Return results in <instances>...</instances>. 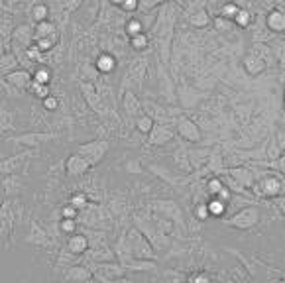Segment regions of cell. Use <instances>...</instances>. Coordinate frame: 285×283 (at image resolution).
<instances>
[{
  "instance_id": "1",
  "label": "cell",
  "mask_w": 285,
  "mask_h": 283,
  "mask_svg": "<svg viewBox=\"0 0 285 283\" xmlns=\"http://www.w3.org/2000/svg\"><path fill=\"white\" fill-rule=\"evenodd\" d=\"M108 150H110V144L107 140H90V142H85V144L77 146V154H81L92 167L99 165L107 158Z\"/></svg>"
},
{
  "instance_id": "2",
  "label": "cell",
  "mask_w": 285,
  "mask_h": 283,
  "mask_svg": "<svg viewBox=\"0 0 285 283\" xmlns=\"http://www.w3.org/2000/svg\"><path fill=\"white\" fill-rule=\"evenodd\" d=\"M92 169V165L81 156V154H71L69 158H67V161H65V173H67V177H83V175H87L89 171Z\"/></svg>"
},
{
  "instance_id": "3",
  "label": "cell",
  "mask_w": 285,
  "mask_h": 283,
  "mask_svg": "<svg viewBox=\"0 0 285 283\" xmlns=\"http://www.w3.org/2000/svg\"><path fill=\"white\" fill-rule=\"evenodd\" d=\"M122 273H124V267L116 265V264H97L92 265V277H97L101 281H116V279H122Z\"/></svg>"
},
{
  "instance_id": "4",
  "label": "cell",
  "mask_w": 285,
  "mask_h": 283,
  "mask_svg": "<svg viewBox=\"0 0 285 283\" xmlns=\"http://www.w3.org/2000/svg\"><path fill=\"white\" fill-rule=\"evenodd\" d=\"M65 248H67L69 252L77 254V256H85L87 250L90 248V240H89L87 234H83V232L77 230V232L69 234V238H67V242H65Z\"/></svg>"
},
{
  "instance_id": "5",
  "label": "cell",
  "mask_w": 285,
  "mask_h": 283,
  "mask_svg": "<svg viewBox=\"0 0 285 283\" xmlns=\"http://www.w3.org/2000/svg\"><path fill=\"white\" fill-rule=\"evenodd\" d=\"M63 279L65 281H77V283H85V281H90L92 279V269L89 265H81L79 264H73L65 269L63 273Z\"/></svg>"
},
{
  "instance_id": "6",
  "label": "cell",
  "mask_w": 285,
  "mask_h": 283,
  "mask_svg": "<svg viewBox=\"0 0 285 283\" xmlns=\"http://www.w3.org/2000/svg\"><path fill=\"white\" fill-rule=\"evenodd\" d=\"M6 83L10 87H14L16 90H24L32 83V73L26 71V69H14V71L6 73Z\"/></svg>"
},
{
  "instance_id": "7",
  "label": "cell",
  "mask_w": 285,
  "mask_h": 283,
  "mask_svg": "<svg viewBox=\"0 0 285 283\" xmlns=\"http://www.w3.org/2000/svg\"><path fill=\"white\" fill-rule=\"evenodd\" d=\"M28 242L34 244L36 248H47L52 244L50 236H47V232L37 224V222H32V228H30V236H28Z\"/></svg>"
},
{
  "instance_id": "8",
  "label": "cell",
  "mask_w": 285,
  "mask_h": 283,
  "mask_svg": "<svg viewBox=\"0 0 285 283\" xmlns=\"http://www.w3.org/2000/svg\"><path fill=\"white\" fill-rule=\"evenodd\" d=\"M53 138H55L53 134H24V136H18L14 142L26 144V146H39V144H43V142H50Z\"/></svg>"
},
{
  "instance_id": "9",
  "label": "cell",
  "mask_w": 285,
  "mask_h": 283,
  "mask_svg": "<svg viewBox=\"0 0 285 283\" xmlns=\"http://www.w3.org/2000/svg\"><path fill=\"white\" fill-rule=\"evenodd\" d=\"M177 130H179V134H181L185 140H189V142H197V140L201 138L199 128H197L191 120H181L179 126H177Z\"/></svg>"
},
{
  "instance_id": "10",
  "label": "cell",
  "mask_w": 285,
  "mask_h": 283,
  "mask_svg": "<svg viewBox=\"0 0 285 283\" xmlns=\"http://www.w3.org/2000/svg\"><path fill=\"white\" fill-rule=\"evenodd\" d=\"M30 156V152H26V154H20V156H12V158H8L6 161H2L0 163V169H2V173H8V175H16L18 173V167H20V163L26 159Z\"/></svg>"
},
{
  "instance_id": "11",
  "label": "cell",
  "mask_w": 285,
  "mask_h": 283,
  "mask_svg": "<svg viewBox=\"0 0 285 283\" xmlns=\"http://www.w3.org/2000/svg\"><path fill=\"white\" fill-rule=\"evenodd\" d=\"M152 136H150V144H165V142L171 138V132H167L163 126H156L154 124V128H152V132H150Z\"/></svg>"
},
{
  "instance_id": "12",
  "label": "cell",
  "mask_w": 285,
  "mask_h": 283,
  "mask_svg": "<svg viewBox=\"0 0 285 283\" xmlns=\"http://www.w3.org/2000/svg\"><path fill=\"white\" fill-rule=\"evenodd\" d=\"M114 67H116V61H114V57H112L110 53H103V55L97 59V69H99L101 73H112Z\"/></svg>"
},
{
  "instance_id": "13",
  "label": "cell",
  "mask_w": 285,
  "mask_h": 283,
  "mask_svg": "<svg viewBox=\"0 0 285 283\" xmlns=\"http://www.w3.org/2000/svg\"><path fill=\"white\" fill-rule=\"evenodd\" d=\"M81 258H83V256H77V254H73V252H69V250H67V252L63 250V252L59 254V258H57V267H63V265L69 267V265H73V264H79Z\"/></svg>"
},
{
  "instance_id": "14",
  "label": "cell",
  "mask_w": 285,
  "mask_h": 283,
  "mask_svg": "<svg viewBox=\"0 0 285 283\" xmlns=\"http://www.w3.org/2000/svg\"><path fill=\"white\" fill-rule=\"evenodd\" d=\"M136 128H138V132H142V134H150L152 128H154V120H152V116H148V114H140V116L136 118Z\"/></svg>"
},
{
  "instance_id": "15",
  "label": "cell",
  "mask_w": 285,
  "mask_h": 283,
  "mask_svg": "<svg viewBox=\"0 0 285 283\" xmlns=\"http://www.w3.org/2000/svg\"><path fill=\"white\" fill-rule=\"evenodd\" d=\"M81 90L85 92V99L90 103V106H92L94 110H97V108H99V97L94 94V87L89 85V83H83V85H81Z\"/></svg>"
},
{
  "instance_id": "16",
  "label": "cell",
  "mask_w": 285,
  "mask_h": 283,
  "mask_svg": "<svg viewBox=\"0 0 285 283\" xmlns=\"http://www.w3.org/2000/svg\"><path fill=\"white\" fill-rule=\"evenodd\" d=\"M32 79L36 81V83H43V85H50V81H52V71H50V67H37L36 71H34V75H32Z\"/></svg>"
},
{
  "instance_id": "17",
  "label": "cell",
  "mask_w": 285,
  "mask_h": 283,
  "mask_svg": "<svg viewBox=\"0 0 285 283\" xmlns=\"http://www.w3.org/2000/svg\"><path fill=\"white\" fill-rule=\"evenodd\" d=\"M69 205H73L75 209L83 211V209L89 205V197H87V193H83V191H77V193H73V195L69 197Z\"/></svg>"
},
{
  "instance_id": "18",
  "label": "cell",
  "mask_w": 285,
  "mask_h": 283,
  "mask_svg": "<svg viewBox=\"0 0 285 283\" xmlns=\"http://www.w3.org/2000/svg\"><path fill=\"white\" fill-rule=\"evenodd\" d=\"M59 230H61L65 236L77 232V230H79V222H77V218H61V220H59Z\"/></svg>"
},
{
  "instance_id": "19",
  "label": "cell",
  "mask_w": 285,
  "mask_h": 283,
  "mask_svg": "<svg viewBox=\"0 0 285 283\" xmlns=\"http://www.w3.org/2000/svg\"><path fill=\"white\" fill-rule=\"evenodd\" d=\"M30 92H34L37 99H45L47 94H50V85H43V83H36L34 79H32V83H30Z\"/></svg>"
},
{
  "instance_id": "20",
  "label": "cell",
  "mask_w": 285,
  "mask_h": 283,
  "mask_svg": "<svg viewBox=\"0 0 285 283\" xmlns=\"http://www.w3.org/2000/svg\"><path fill=\"white\" fill-rule=\"evenodd\" d=\"M124 106H126V112H130V114H138L140 112V103L136 101V97L132 92H128L126 94V99H124Z\"/></svg>"
},
{
  "instance_id": "21",
  "label": "cell",
  "mask_w": 285,
  "mask_h": 283,
  "mask_svg": "<svg viewBox=\"0 0 285 283\" xmlns=\"http://www.w3.org/2000/svg\"><path fill=\"white\" fill-rule=\"evenodd\" d=\"M207 209H209V214H213V216H220L222 212H224V201L218 197V199H213L209 205H207Z\"/></svg>"
},
{
  "instance_id": "22",
  "label": "cell",
  "mask_w": 285,
  "mask_h": 283,
  "mask_svg": "<svg viewBox=\"0 0 285 283\" xmlns=\"http://www.w3.org/2000/svg\"><path fill=\"white\" fill-rule=\"evenodd\" d=\"M41 103H43V108L47 112H55L59 108V99L55 97V94H47L45 99H41Z\"/></svg>"
},
{
  "instance_id": "23",
  "label": "cell",
  "mask_w": 285,
  "mask_h": 283,
  "mask_svg": "<svg viewBox=\"0 0 285 283\" xmlns=\"http://www.w3.org/2000/svg\"><path fill=\"white\" fill-rule=\"evenodd\" d=\"M32 16H34L36 22H43V20H47V16H50V8H47L45 4H37V6H34Z\"/></svg>"
},
{
  "instance_id": "24",
  "label": "cell",
  "mask_w": 285,
  "mask_h": 283,
  "mask_svg": "<svg viewBox=\"0 0 285 283\" xmlns=\"http://www.w3.org/2000/svg\"><path fill=\"white\" fill-rule=\"evenodd\" d=\"M267 24H269V28H273V30H285V16L279 14V12H273V14L269 16Z\"/></svg>"
},
{
  "instance_id": "25",
  "label": "cell",
  "mask_w": 285,
  "mask_h": 283,
  "mask_svg": "<svg viewBox=\"0 0 285 283\" xmlns=\"http://www.w3.org/2000/svg\"><path fill=\"white\" fill-rule=\"evenodd\" d=\"M146 45H148V37L144 35V32L132 35V47H134V50H144Z\"/></svg>"
},
{
  "instance_id": "26",
  "label": "cell",
  "mask_w": 285,
  "mask_h": 283,
  "mask_svg": "<svg viewBox=\"0 0 285 283\" xmlns=\"http://www.w3.org/2000/svg\"><path fill=\"white\" fill-rule=\"evenodd\" d=\"M61 218H79V209H75L73 205H65L61 209Z\"/></svg>"
},
{
  "instance_id": "27",
  "label": "cell",
  "mask_w": 285,
  "mask_h": 283,
  "mask_svg": "<svg viewBox=\"0 0 285 283\" xmlns=\"http://www.w3.org/2000/svg\"><path fill=\"white\" fill-rule=\"evenodd\" d=\"M126 32H128L130 35H136V34L144 32V30H142V24H140L138 20H130V22H128V26H126Z\"/></svg>"
},
{
  "instance_id": "28",
  "label": "cell",
  "mask_w": 285,
  "mask_h": 283,
  "mask_svg": "<svg viewBox=\"0 0 285 283\" xmlns=\"http://www.w3.org/2000/svg\"><path fill=\"white\" fill-rule=\"evenodd\" d=\"M122 10H126V12H134V10H138L140 8V0H122Z\"/></svg>"
},
{
  "instance_id": "29",
  "label": "cell",
  "mask_w": 285,
  "mask_h": 283,
  "mask_svg": "<svg viewBox=\"0 0 285 283\" xmlns=\"http://www.w3.org/2000/svg\"><path fill=\"white\" fill-rule=\"evenodd\" d=\"M250 22V14L244 12V10H238V14H236V24H240V26H246Z\"/></svg>"
},
{
  "instance_id": "30",
  "label": "cell",
  "mask_w": 285,
  "mask_h": 283,
  "mask_svg": "<svg viewBox=\"0 0 285 283\" xmlns=\"http://www.w3.org/2000/svg\"><path fill=\"white\" fill-rule=\"evenodd\" d=\"M160 2H163V0H140V8H152Z\"/></svg>"
},
{
  "instance_id": "31",
  "label": "cell",
  "mask_w": 285,
  "mask_h": 283,
  "mask_svg": "<svg viewBox=\"0 0 285 283\" xmlns=\"http://www.w3.org/2000/svg\"><path fill=\"white\" fill-rule=\"evenodd\" d=\"M209 187H211V193H214V195H218V193H220V189H222L220 181H216V179H214V181H211V183H209Z\"/></svg>"
},
{
  "instance_id": "32",
  "label": "cell",
  "mask_w": 285,
  "mask_h": 283,
  "mask_svg": "<svg viewBox=\"0 0 285 283\" xmlns=\"http://www.w3.org/2000/svg\"><path fill=\"white\" fill-rule=\"evenodd\" d=\"M197 216H199L201 220H205V218L209 216V209H207V205H203V207L197 209Z\"/></svg>"
},
{
  "instance_id": "33",
  "label": "cell",
  "mask_w": 285,
  "mask_h": 283,
  "mask_svg": "<svg viewBox=\"0 0 285 283\" xmlns=\"http://www.w3.org/2000/svg\"><path fill=\"white\" fill-rule=\"evenodd\" d=\"M205 16H207L205 12H199V14H197V18H191V22H193V24H205V22H207V18H205Z\"/></svg>"
},
{
  "instance_id": "34",
  "label": "cell",
  "mask_w": 285,
  "mask_h": 283,
  "mask_svg": "<svg viewBox=\"0 0 285 283\" xmlns=\"http://www.w3.org/2000/svg\"><path fill=\"white\" fill-rule=\"evenodd\" d=\"M112 4H116V6H120V4H122V0H112Z\"/></svg>"
}]
</instances>
